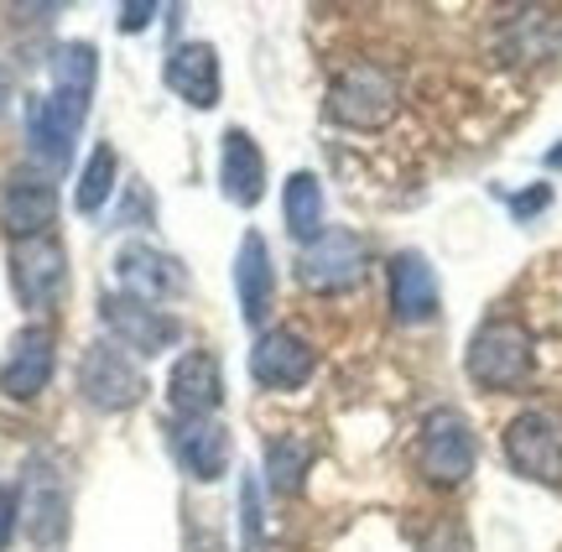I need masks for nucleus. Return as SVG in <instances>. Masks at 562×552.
<instances>
[{"instance_id":"nucleus-1","label":"nucleus","mask_w":562,"mask_h":552,"mask_svg":"<svg viewBox=\"0 0 562 552\" xmlns=\"http://www.w3.org/2000/svg\"><path fill=\"white\" fill-rule=\"evenodd\" d=\"M463 370L480 391H521L537 370V339L521 318H484L469 339V354H463Z\"/></svg>"},{"instance_id":"nucleus-2","label":"nucleus","mask_w":562,"mask_h":552,"mask_svg":"<svg viewBox=\"0 0 562 552\" xmlns=\"http://www.w3.org/2000/svg\"><path fill=\"white\" fill-rule=\"evenodd\" d=\"M402 110V83L385 63H349L334 74L328 83V121L349 125V131H381V125L396 121Z\"/></svg>"},{"instance_id":"nucleus-3","label":"nucleus","mask_w":562,"mask_h":552,"mask_svg":"<svg viewBox=\"0 0 562 552\" xmlns=\"http://www.w3.org/2000/svg\"><path fill=\"white\" fill-rule=\"evenodd\" d=\"M474 459H480V443H474V428L459 407H432L417 428V474L438 491H459L463 480L474 474Z\"/></svg>"},{"instance_id":"nucleus-4","label":"nucleus","mask_w":562,"mask_h":552,"mask_svg":"<svg viewBox=\"0 0 562 552\" xmlns=\"http://www.w3.org/2000/svg\"><path fill=\"white\" fill-rule=\"evenodd\" d=\"M505 464L531 480V485H562V412L552 407H526L516 412L501 432Z\"/></svg>"},{"instance_id":"nucleus-5","label":"nucleus","mask_w":562,"mask_h":552,"mask_svg":"<svg viewBox=\"0 0 562 552\" xmlns=\"http://www.w3.org/2000/svg\"><path fill=\"white\" fill-rule=\"evenodd\" d=\"M79 391L89 407L100 412H131L146 402V370L136 365V354H125L110 339H94L79 360Z\"/></svg>"},{"instance_id":"nucleus-6","label":"nucleus","mask_w":562,"mask_h":552,"mask_svg":"<svg viewBox=\"0 0 562 552\" xmlns=\"http://www.w3.org/2000/svg\"><path fill=\"white\" fill-rule=\"evenodd\" d=\"M83 121H89V100L83 94H63V89L37 94L26 104V146H32V157L42 167L63 172L74 162V142H79Z\"/></svg>"},{"instance_id":"nucleus-7","label":"nucleus","mask_w":562,"mask_h":552,"mask_svg":"<svg viewBox=\"0 0 562 552\" xmlns=\"http://www.w3.org/2000/svg\"><path fill=\"white\" fill-rule=\"evenodd\" d=\"M11 292L32 313H47V307L63 303V292H68V250H63L58 235H32V240L11 246Z\"/></svg>"},{"instance_id":"nucleus-8","label":"nucleus","mask_w":562,"mask_h":552,"mask_svg":"<svg viewBox=\"0 0 562 552\" xmlns=\"http://www.w3.org/2000/svg\"><path fill=\"white\" fill-rule=\"evenodd\" d=\"M364 267H370V246H364L355 229H323L313 246H302L297 256V282L307 292H355L364 282Z\"/></svg>"},{"instance_id":"nucleus-9","label":"nucleus","mask_w":562,"mask_h":552,"mask_svg":"<svg viewBox=\"0 0 562 552\" xmlns=\"http://www.w3.org/2000/svg\"><path fill=\"white\" fill-rule=\"evenodd\" d=\"M100 318H104V328L115 334V345H121L125 354H161V349H172L182 339V318H172L167 307L121 297V292H104Z\"/></svg>"},{"instance_id":"nucleus-10","label":"nucleus","mask_w":562,"mask_h":552,"mask_svg":"<svg viewBox=\"0 0 562 552\" xmlns=\"http://www.w3.org/2000/svg\"><path fill=\"white\" fill-rule=\"evenodd\" d=\"M167 449L178 459V470L199 485H214L229 474V459H235V443H229V428L220 417H172L167 428Z\"/></svg>"},{"instance_id":"nucleus-11","label":"nucleus","mask_w":562,"mask_h":552,"mask_svg":"<svg viewBox=\"0 0 562 552\" xmlns=\"http://www.w3.org/2000/svg\"><path fill=\"white\" fill-rule=\"evenodd\" d=\"M318 370V349L302 339L297 328H261L256 349H250V375L266 391H297L313 381Z\"/></svg>"},{"instance_id":"nucleus-12","label":"nucleus","mask_w":562,"mask_h":552,"mask_svg":"<svg viewBox=\"0 0 562 552\" xmlns=\"http://www.w3.org/2000/svg\"><path fill=\"white\" fill-rule=\"evenodd\" d=\"M110 271H115L121 297H136V303H151V307H161L167 297H178L182 286H188L182 261L157 246H125L121 256L110 261Z\"/></svg>"},{"instance_id":"nucleus-13","label":"nucleus","mask_w":562,"mask_h":552,"mask_svg":"<svg viewBox=\"0 0 562 552\" xmlns=\"http://www.w3.org/2000/svg\"><path fill=\"white\" fill-rule=\"evenodd\" d=\"M385 292H391V313L396 324L406 328H422L438 318L442 307V292H438V271L422 250H396L391 267H385Z\"/></svg>"},{"instance_id":"nucleus-14","label":"nucleus","mask_w":562,"mask_h":552,"mask_svg":"<svg viewBox=\"0 0 562 552\" xmlns=\"http://www.w3.org/2000/svg\"><path fill=\"white\" fill-rule=\"evenodd\" d=\"M53 219H58V188L42 172H11L0 183V229L11 240L53 235Z\"/></svg>"},{"instance_id":"nucleus-15","label":"nucleus","mask_w":562,"mask_h":552,"mask_svg":"<svg viewBox=\"0 0 562 552\" xmlns=\"http://www.w3.org/2000/svg\"><path fill=\"white\" fill-rule=\"evenodd\" d=\"M53 365H58V345H53V328H21L16 339H11V354H5V365H0V391L11 396V402H32L47 391L53 381Z\"/></svg>"},{"instance_id":"nucleus-16","label":"nucleus","mask_w":562,"mask_h":552,"mask_svg":"<svg viewBox=\"0 0 562 552\" xmlns=\"http://www.w3.org/2000/svg\"><path fill=\"white\" fill-rule=\"evenodd\" d=\"M167 402L178 417H214L224 402V375H220V360L209 349H188L172 360L167 370Z\"/></svg>"},{"instance_id":"nucleus-17","label":"nucleus","mask_w":562,"mask_h":552,"mask_svg":"<svg viewBox=\"0 0 562 552\" xmlns=\"http://www.w3.org/2000/svg\"><path fill=\"white\" fill-rule=\"evenodd\" d=\"M161 79H167V89H172L182 104H193V110H214V104H220V89H224L214 42H178V47L167 53Z\"/></svg>"},{"instance_id":"nucleus-18","label":"nucleus","mask_w":562,"mask_h":552,"mask_svg":"<svg viewBox=\"0 0 562 552\" xmlns=\"http://www.w3.org/2000/svg\"><path fill=\"white\" fill-rule=\"evenodd\" d=\"M235 297L250 328L266 324V313L277 303V267H271V246L261 229H245L240 250H235Z\"/></svg>"},{"instance_id":"nucleus-19","label":"nucleus","mask_w":562,"mask_h":552,"mask_svg":"<svg viewBox=\"0 0 562 552\" xmlns=\"http://www.w3.org/2000/svg\"><path fill=\"white\" fill-rule=\"evenodd\" d=\"M220 188L229 204L240 209H256L266 199V157L256 136L240 131V125H229L224 131V146H220Z\"/></svg>"},{"instance_id":"nucleus-20","label":"nucleus","mask_w":562,"mask_h":552,"mask_svg":"<svg viewBox=\"0 0 562 552\" xmlns=\"http://www.w3.org/2000/svg\"><path fill=\"white\" fill-rule=\"evenodd\" d=\"M32 480H26V511H21V521H26V532H32V542L37 548H58L63 532H68V495H63V480L58 470H47V464H32Z\"/></svg>"},{"instance_id":"nucleus-21","label":"nucleus","mask_w":562,"mask_h":552,"mask_svg":"<svg viewBox=\"0 0 562 552\" xmlns=\"http://www.w3.org/2000/svg\"><path fill=\"white\" fill-rule=\"evenodd\" d=\"M281 219H286V235L297 246H313L323 235V183L313 172H292L286 188H281Z\"/></svg>"},{"instance_id":"nucleus-22","label":"nucleus","mask_w":562,"mask_h":552,"mask_svg":"<svg viewBox=\"0 0 562 552\" xmlns=\"http://www.w3.org/2000/svg\"><path fill=\"white\" fill-rule=\"evenodd\" d=\"M307 470H313V443L307 438L281 432V438L266 443V485H271V495H297Z\"/></svg>"},{"instance_id":"nucleus-23","label":"nucleus","mask_w":562,"mask_h":552,"mask_svg":"<svg viewBox=\"0 0 562 552\" xmlns=\"http://www.w3.org/2000/svg\"><path fill=\"white\" fill-rule=\"evenodd\" d=\"M115 178H121V157H115V146H94L89 151V162L79 172V188H74V204L79 214H100L110 204V193H115Z\"/></svg>"},{"instance_id":"nucleus-24","label":"nucleus","mask_w":562,"mask_h":552,"mask_svg":"<svg viewBox=\"0 0 562 552\" xmlns=\"http://www.w3.org/2000/svg\"><path fill=\"white\" fill-rule=\"evenodd\" d=\"M94 74H100V58H94L89 42H63L53 53V89H63V94H83L89 100Z\"/></svg>"},{"instance_id":"nucleus-25","label":"nucleus","mask_w":562,"mask_h":552,"mask_svg":"<svg viewBox=\"0 0 562 552\" xmlns=\"http://www.w3.org/2000/svg\"><path fill=\"white\" fill-rule=\"evenodd\" d=\"M240 521H245V552H256V537H261V485L250 474L240 480Z\"/></svg>"},{"instance_id":"nucleus-26","label":"nucleus","mask_w":562,"mask_h":552,"mask_svg":"<svg viewBox=\"0 0 562 552\" xmlns=\"http://www.w3.org/2000/svg\"><path fill=\"white\" fill-rule=\"evenodd\" d=\"M422 552H474V542H469L459 521H438L432 532L422 537Z\"/></svg>"},{"instance_id":"nucleus-27","label":"nucleus","mask_w":562,"mask_h":552,"mask_svg":"<svg viewBox=\"0 0 562 552\" xmlns=\"http://www.w3.org/2000/svg\"><path fill=\"white\" fill-rule=\"evenodd\" d=\"M151 214H157V209H151V193L140 183H125V209L115 219H121V225H151Z\"/></svg>"},{"instance_id":"nucleus-28","label":"nucleus","mask_w":562,"mask_h":552,"mask_svg":"<svg viewBox=\"0 0 562 552\" xmlns=\"http://www.w3.org/2000/svg\"><path fill=\"white\" fill-rule=\"evenodd\" d=\"M16 521H21V500L11 485H0V552L11 548V537H16Z\"/></svg>"},{"instance_id":"nucleus-29","label":"nucleus","mask_w":562,"mask_h":552,"mask_svg":"<svg viewBox=\"0 0 562 552\" xmlns=\"http://www.w3.org/2000/svg\"><path fill=\"white\" fill-rule=\"evenodd\" d=\"M547 204H552V188H547V183H537V188H531V193H516V199H510V214H516V219H521V225H526V219H531V214H542Z\"/></svg>"},{"instance_id":"nucleus-30","label":"nucleus","mask_w":562,"mask_h":552,"mask_svg":"<svg viewBox=\"0 0 562 552\" xmlns=\"http://www.w3.org/2000/svg\"><path fill=\"white\" fill-rule=\"evenodd\" d=\"M151 16H157L151 0H125L121 5V32H140V26H151Z\"/></svg>"},{"instance_id":"nucleus-31","label":"nucleus","mask_w":562,"mask_h":552,"mask_svg":"<svg viewBox=\"0 0 562 552\" xmlns=\"http://www.w3.org/2000/svg\"><path fill=\"white\" fill-rule=\"evenodd\" d=\"M547 167H562V146L558 151H547Z\"/></svg>"}]
</instances>
